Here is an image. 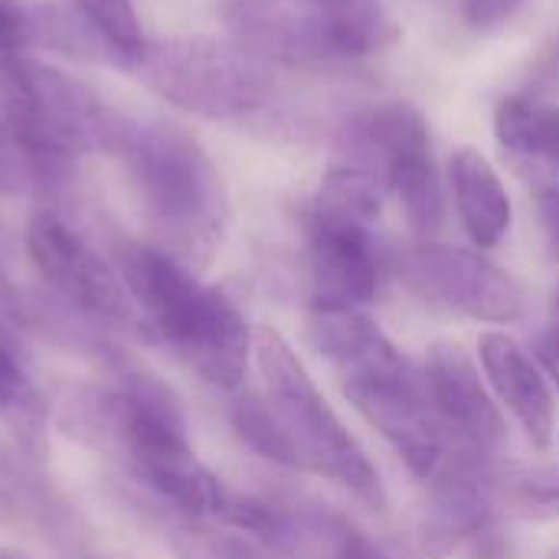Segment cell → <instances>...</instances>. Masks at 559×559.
I'll return each instance as SVG.
<instances>
[{
	"label": "cell",
	"instance_id": "cell-1",
	"mask_svg": "<svg viewBox=\"0 0 559 559\" xmlns=\"http://www.w3.org/2000/svg\"><path fill=\"white\" fill-rule=\"evenodd\" d=\"M305 337L337 370L360 419L419 481H432L455 449L426 403L416 364L364 311H311Z\"/></svg>",
	"mask_w": 559,
	"mask_h": 559
},
{
	"label": "cell",
	"instance_id": "cell-2",
	"mask_svg": "<svg viewBox=\"0 0 559 559\" xmlns=\"http://www.w3.org/2000/svg\"><path fill=\"white\" fill-rule=\"evenodd\" d=\"M118 272L131 292L141 328L170 347L203 383L236 393L246 383L255 337L242 308L206 285L180 255L160 246L121 249Z\"/></svg>",
	"mask_w": 559,
	"mask_h": 559
},
{
	"label": "cell",
	"instance_id": "cell-3",
	"mask_svg": "<svg viewBox=\"0 0 559 559\" xmlns=\"http://www.w3.org/2000/svg\"><path fill=\"white\" fill-rule=\"evenodd\" d=\"M160 236V249L183 262H206L223 239L229 200L206 147L174 121L124 118L111 147Z\"/></svg>",
	"mask_w": 559,
	"mask_h": 559
},
{
	"label": "cell",
	"instance_id": "cell-4",
	"mask_svg": "<svg viewBox=\"0 0 559 559\" xmlns=\"http://www.w3.org/2000/svg\"><path fill=\"white\" fill-rule=\"evenodd\" d=\"M131 472L180 518L223 521L233 491L197 459L177 393L151 373H121L95 403Z\"/></svg>",
	"mask_w": 559,
	"mask_h": 559
},
{
	"label": "cell",
	"instance_id": "cell-5",
	"mask_svg": "<svg viewBox=\"0 0 559 559\" xmlns=\"http://www.w3.org/2000/svg\"><path fill=\"white\" fill-rule=\"evenodd\" d=\"M0 118L33 157L43 183H59L79 157L111 147L121 121L98 92L29 52L0 59Z\"/></svg>",
	"mask_w": 559,
	"mask_h": 559
},
{
	"label": "cell",
	"instance_id": "cell-6",
	"mask_svg": "<svg viewBox=\"0 0 559 559\" xmlns=\"http://www.w3.org/2000/svg\"><path fill=\"white\" fill-rule=\"evenodd\" d=\"M255 364L262 373V396L295 449L298 472H314L370 511H383L386 491L380 472L275 328H259Z\"/></svg>",
	"mask_w": 559,
	"mask_h": 559
},
{
	"label": "cell",
	"instance_id": "cell-7",
	"mask_svg": "<svg viewBox=\"0 0 559 559\" xmlns=\"http://www.w3.org/2000/svg\"><path fill=\"white\" fill-rule=\"evenodd\" d=\"M134 69L154 95L180 111L213 121L259 111L275 88L272 66L219 36H177L154 43Z\"/></svg>",
	"mask_w": 559,
	"mask_h": 559
},
{
	"label": "cell",
	"instance_id": "cell-8",
	"mask_svg": "<svg viewBox=\"0 0 559 559\" xmlns=\"http://www.w3.org/2000/svg\"><path fill=\"white\" fill-rule=\"evenodd\" d=\"M400 278L423 301L481 324H514L527 311L518 275L475 249L419 242L400 259Z\"/></svg>",
	"mask_w": 559,
	"mask_h": 559
},
{
	"label": "cell",
	"instance_id": "cell-9",
	"mask_svg": "<svg viewBox=\"0 0 559 559\" xmlns=\"http://www.w3.org/2000/svg\"><path fill=\"white\" fill-rule=\"evenodd\" d=\"M26 252L43 282L72 311L105 328H141L121 272L56 213H33L26 226Z\"/></svg>",
	"mask_w": 559,
	"mask_h": 559
},
{
	"label": "cell",
	"instance_id": "cell-10",
	"mask_svg": "<svg viewBox=\"0 0 559 559\" xmlns=\"http://www.w3.org/2000/svg\"><path fill=\"white\" fill-rule=\"evenodd\" d=\"M219 524L255 537L285 559H390L354 518L318 501L233 491Z\"/></svg>",
	"mask_w": 559,
	"mask_h": 559
},
{
	"label": "cell",
	"instance_id": "cell-11",
	"mask_svg": "<svg viewBox=\"0 0 559 559\" xmlns=\"http://www.w3.org/2000/svg\"><path fill=\"white\" fill-rule=\"evenodd\" d=\"M426 403L445 432L449 445L462 455L495 459L508 439L501 403L495 400L485 370L455 341H436L416 364Z\"/></svg>",
	"mask_w": 559,
	"mask_h": 559
},
{
	"label": "cell",
	"instance_id": "cell-12",
	"mask_svg": "<svg viewBox=\"0 0 559 559\" xmlns=\"http://www.w3.org/2000/svg\"><path fill=\"white\" fill-rule=\"evenodd\" d=\"M311 311H360L377 298L380 262L370 226L305 213Z\"/></svg>",
	"mask_w": 559,
	"mask_h": 559
},
{
	"label": "cell",
	"instance_id": "cell-13",
	"mask_svg": "<svg viewBox=\"0 0 559 559\" xmlns=\"http://www.w3.org/2000/svg\"><path fill=\"white\" fill-rule=\"evenodd\" d=\"M219 23L229 39L265 66L334 62L328 16L298 0H219Z\"/></svg>",
	"mask_w": 559,
	"mask_h": 559
},
{
	"label": "cell",
	"instance_id": "cell-14",
	"mask_svg": "<svg viewBox=\"0 0 559 559\" xmlns=\"http://www.w3.org/2000/svg\"><path fill=\"white\" fill-rule=\"evenodd\" d=\"M426 485L429 501L423 508V537L442 550L491 534L501 518L491 459L455 452Z\"/></svg>",
	"mask_w": 559,
	"mask_h": 559
},
{
	"label": "cell",
	"instance_id": "cell-15",
	"mask_svg": "<svg viewBox=\"0 0 559 559\" xmlns=\"http://www.w3.org/2000/svg\"><path fill=\"white\" fill-rule=\"evenodd\" d=\"M478 360L495 400L514 416L524 439L547 452L557 442V400L537 357L508 331H485L478 337Z\"/></svg>",
	"mask_w": 559,
	"mask_h": 559
},
{
	"label": "cell",
	"instance_id": "cell-16",
	"mask_svg": "<svg viewBox=\"0 0 559 559\" xmlns=\"http://www.w3.org/2000/svg\"><path fill=\"white\" fill-rule=\"evenodd\" d=\"M337 151L347 157L344 164L370 170L386 183L400 160L429 151V128L409 102H380L354 111L341 124Z\"/></svg>",
	"mask_w": 559,
	"mask_h": 559
},
{
	"label": "cell",
	"instance_id": "cell-17",
	"mask_svg": "<svg viewBox=\"0 0 559 559\" xmlns=\"http://www.w3.org/2000/svg\"><path fill=\"white\" fill-rule=\"evenodd\" d=\"M449 187L468 239L481 252L501 246L511 233L514 206L491 160L478 147H459L449 157Z\"/></svg>",
	"mask_w": 559,
	"mask_h": 559
},
{
	"label": "cell",
	"instance_id": "cell-18",
	"mask_svg": "<svg viewBox=\"0 0 559 559\" xmlns=\"http://www.w3.org/2000/svg\"><path fill=\"white\" fill-rule=\"evenodd\" d=\"M495 134L518 164L559 170V108L521 95L501 98L495 108Z\"/></svg>",
	"mask_w": 559,
	"mask_h": 559
},
{
	"label": "cell",
	"instance_id": "cell-19",
	"mask_svg": "<svg viewBox=\"0 0 559 559\" xmlns=\"http://www.w3.org/2000/svg\"><path fill=\"white\" fill-rule=\"evenodd\" d=\"M386 187L396 193V200H400V206L406 213L409 229L423 242H429L442 229V223H445V187H442V177H439L429 151L400 160L390 170Z\"/></svg>",
	"mask_w": 559,
	"mask_h": 559
},
{
	"label": "cell",
	"instance_id": "cell-20",
	"mask_svg": "<svg viewBox=\"0 0 559 559\" xmlns=\"http://www.w3.org/2000/svg\"><path fill=\"white\" fill-rule=\"evenodd\" d=\"M383 187L386 183L380 177H373L370 170H360L354 164H337L321 177V187H318L308 213L370 226L380 216Z\"/></svg>",
	"mask_w": 559,
	"mask_h": 559
},
{
	"label": "cell",
	"instance_id": "cell-21",
	"mask_svg": "<svg viewBox=\"0 0 559 559\" xmlns=\"http://www.w3.org/2000/svg\"><path fill=\"white\" fill-rule=\"evenodd\" d=\"M0 416L26 439L36 442L43 436L46 423V403L39 390L33 386L23 360H20V344L16 337L0 324Z\"/></svg>",
	"mask_w": 559,
	"mask_h": 559
},
{
	"label": "cell",
	"instance_id": "cell-22",
	"mask_svg": "<svg viewBox=\"0 0 559 559\" xmlns=\"http://www.w3.org/2000/svg\"><path fill=\"white\" fill-rule=\"evenodd\" d=\"M501 511L524 518L559 514V465H491Z\"/></svg>",
	"mask_w": 559,
	"mask_h": 559
},
{
	"label": "cell",
	"instance_id": "cell-23",
	"mask_svg": "<svg viewBox=\"0 0 559 559\" xmlns=\"http://www.w3.org/2000/svg\"><path fill=\"white\" fill-rule=\"evenodd\" d=\"M79 16L108 46V56L121 66H138L147 52V36L131 0H69Z\"/></svg>",
	"mask_w": 559,
	"mask_h": 559
},
{
	"label": "cell",
	"instance_id": "cell-24",
	"mask_svg": "<svg viewBox=\"0 0 559 559\" xmlns=\"http://www.w3.org/2000/svg\"><path fill=\"white\" fill-rule=\"evenodd\" d=\"M167 544L177 559H285L249 534L210 527L206 521L193 518H180L177 524H170Z\"/></svg>",
	"mask_w": 559,
	"mask_h": 559
},
{
	"label": "cell",
	"instance_id": "cell-25",
	"mask_svg": "<svg viewBox=\"0 0 559 559\" xmlns=\"http://www.w3.org/2000/svg\"><path fill=\"white\" fill-rule=\"evenodd\" d=\"M229 426L242 439V445H249L265 462H275L282 468H298L295 449L262 393H239L229 403Z\"/></svg>",
	"mask_w": 559,
	"mask_h": 559
},
{
	"label": "cell",
	"instance_id": "cell-26",
	"mask_svg": "<svg viewBox=\"0 0 559 559\" xmlns=\"http://www.w3.org/2000/svg\"><path fill=\"white\" fill-rule=\"evenodd\" d=\"M46 187L33 157L26 154V147L16 141V134L10 131V124L0 118V193L7 197H23Z\"/></svg>",
	"mask_w": 559,
	"mask_h": 559
},
{
	"label": "cell",
	"instance_id": "cell-27",
	"mask_svg": "<svg viewBox=\"0 0 559 559\" xmlns=\"http://www.w3.org/2000/svg\"><path fill=\"white\" fill-rule=\"evenodd\" d=\"M36 46V0H0V59Z\"/></svg>",
	"mask_w": 559,
	"mask_h": 559
},
{
	"label": "cell",
	"instance_id": "cell-28",
	"mask_svg": "<svg viewBox=\"0 0 559 559\" xmlns=\"http://www.w3.org/2000/svg\"><path fill=\"white\" fill-rule=\"evenodd\" d=\"M521 7H524V0H462L465 20L475 29H495V26L508 23Z\"/></svg>",
	"mask_w": 559,
	"mask_h": 559
},
{
	"label": "cell",
	"instance_id": "cell-29",
	"mask_svg": "<svg viewBox=\"0 0 559 559\" xmlns=\"http://www.w3.org/2000/svg\"><path fill=\"white\" fill-rule=\"evenodd\" d=\"M537 223L547 242V252L559 262V183H544L537 187Z\"/></svg>",
	"mask_w": 559,
	"mask_h": 559
},
{
	"label": "cell",
	"instance_id": "cell-30",
	"mask_svg": "<svg viewBox=\"0 0 559 559\" xmlns=\"http://www.w3.org/2000/svg\"><path fill=\"white\" fill-rule=\"evenodd\" d=\"M540 364V370L547 373V380L559 390V321L547 324L537 337H534V350H531Z\"/></svg>",
	"mask_w": 559,
	"mask_h": 559
},
{
	"label": "cell",
	"instance_id": "cell-31",
	"mask_svg": "<svg viewBox=\"0 0 559 559\" xmlns=\"http://www.w3.org/2000/svg\"><path fill=\"white\" fill-rule=\"evenodd\" d=\"M305 3H311V7L321 10V13H347V10H354L360 0H305Z\"/></svg>",
	"mask_w": 559,
	"mask_h": 559
},
{
	"label": "cell",
	"instance_id": "cell-32",
	"mask_svg": "<svg viewBox=\"0 0 559 559\" xmlns=\"http://www.w3.org/2000/svg\"><path fill=\"white\" fill-rule=\"evenodd\" d=\"M0 308H7V311H13V308H16L13 285H10V278L3 275V269H0Z\"/></svg>",
	"mask_w": 559,
	"mask_h": 559
},
{
	"label": "cell",
	"instance_id": "cell-33",
	"mask_svg": "<svg viewBox=\"0 0 559 559\" xmlns=\"http://www.w3.org/2000/svg\"><path fill=\"white\" fill-rule=\"evenodd\" d=\"M554 311H557V321H559V288H557V295H554Z\"/></svg>",
	"mask_w": 559,
	"mask_h": 559
},
{
	"label": "cell",
	"instance_id": "cell-34",
	"mask_svg": "<svg viewBox=\"0 0 559 559\" xmlns=\"http://www.w3.org/2000/svg\"><path fill=\"white\" fill-rule=\"evenodd\" d=\"M547 559H559V547H557V550H550V557H547Z\"/></svg>",
	"mask_w": 559,
	"mask_h": 559
},
{
	"label": "cell",
	"instance_id": "cell-35",
	"mask_svg": "<svg viewBox=\"0 0 559 559\" xmlns=\"http://www.w3.org/2000/svg\"><path fill=\"white\" fill-rule=\"evenodd\" d=\"M0 514H3V501H0Z\"/></svg>",
	"mask_w": 559,
	"mask_h": 559
}]
</instances>
